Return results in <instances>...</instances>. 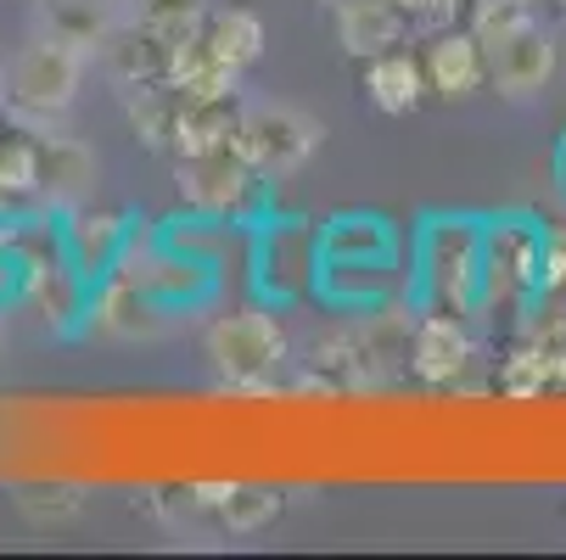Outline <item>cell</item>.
<instances>
[{
  "mask_svg": "<svg viewBox=\"0 0 566 560\" xmlns=\"http://www.w3.org/2000/svg\"><path fill=\"white\" fill-rule=\"evenodd\" d=\"M359 85H365L370 107H376V113H387V118L416 113V107L432 96V91H427V73H421V51H410V45L381 51V56H365Z\"/></svg>",
  "mask_w": 566,
  "mask_h": 560,
  "instance_id": "9a60e30c",
  "label": "cell"
},
{
  "mask_svg": "<svg viewBox=\"0 0 566 560\" xmlns=\"http://www.w3.org/2000/svg\"><path fill=\"white\" fill-rule=\"evenodd\" d=\"M527 7H533V0H527Z\"/></svg>",
  "mask_w": 566,
  "mask_h": 560,
  "instance_id": "484cf974",
  "label": "cell"
},
{
  "mask_svg": "<svg viewBox=\"0 0 566 560\" xmlns=\"http://www.w3.org/2000/svg\"><path fill=\"white\" fill-rule=\"evenodd\" d=\"M102 62H107V73L118 78V85H151V78H164L169 51L146 23H129V29H113L102 40Z\"/></svg>",
  "mask_w": 566,
  "mask_h": 560,
  "instance_id": "ffe728a7",
  "label": "cell"
},
{
  "mask_svg": "<svg viewBox=\"0 0 566 560\" xmlns=\"http://www.w3.org/2000/svg\"><path fill=\"white\" fill-rule=\"evenodd\" d=\"M129 242H135V230H129V219L124 213H107V208H85L78 202L73 208V219L62 224V253L85 270L91 281L96 275H113L118 270V258L129 253Z\"/></svg>",
  "mask_w": 566,
  "mask_h": 560,
  "instance_id": "7c38bea8",
  "label": "cell"
},
{
  "mask_svg": "<svg viewBox=\"0 0 566 560\" xmlns=\"http://www.w3.org/2000/svg\"><path fill=\"white\" fill-rule=\"evenodd\" d=\"M319 258L326 264H392L398 235L381 213H337L319 224Z\"/></svg>",
  "mask_w": 566,
  "mask_h": 560,
  "instance_id": "2e32d148",
  "label": "cell"
},
{
  "mask_svg": "<svg viewBox=\"0 0 566 560\" xmlns=\"http://www.w3.org/2000/svg\"><path fill=\"white\" fill-rule=\"evenodd\" d=\"M85 78V51L56 40V34H40L34 45L18 51L12 62V78H7V96L23 107V113H62Z\"/></svg>",
  "mask_w": 566,
  "mask_h": 560,
  "instance_id": "52a82bcc",
  "label": "cell"
},
{
  "mask_svg": "<svg viewBox=\"0 0 566 560\" xmlns=\"http://www.w3.org/2000/svg\"><path fill=\"white\" fill-rule=\"evenodd\" d=\"M319 129L314 118H303L297 107H248L241 113V135H235V151L264 175V180H286L292 169H303L314 146H319Z\"/></svg>",
  "mask_w": 566,
  "mask_h": 560,
  "instance_id": "8992f818",
  "label": "cell"
},
{
  "mask_svg": "<svg viewBox=\"0 0 566 560\" xmlns=\"http://www.w3.org/2000/svg\"><path fill=\"white\" fill-rule=\"evenodd\" d=\"M197 45L230 67V73H248L259 56H264V23L253 12H241V7H224V12H202L197 23Z\"/></svg>",
  "mask_w": 566,
  "mask_h": 560,
  "instance_id": "d6986e66",
  "label": "cell"
},
{
  "mask_svg": "<svg viewBox=\"0 0 566 560\" xmlns=\"http://www.w3.org/2000/svg\"><path fill=\"white\" fill-rule=\"evenodd\" d=\"M416 292L438 314H476L482 297V219H432L421 235Z\"/></svg>",
  "mask_w": 566,
  "mask_h": 560,
  "instance_id": "3957f363",
  "label": "cell"
},
{
  "mask_svg": "<svg viewBox=\"0 0 566 560\" xmlns=\"http://www.w3.org/2000/svg\"><path fill=\"white\" fill-rule=\"evenodd\" d=\"M471 364V337L460 326V314H438L427 308L416 319V337H410V370L427 381V387H449L460 381Z\"/></svg>",
  "mask_w": 566,
  "mask_h": 560,
  "instance_id": "5bb4252c",
  "label": "cell"
},
{
  "mask_svg": "<svg viewBox=\"0 0 566 560\" xmlns=\"http://www.w3.org/2000/svg\"><path fill=\"white\" fill-rule=\"evenodd\" d=\"M146 12H208V0H146Z\"/></svg>",
  "mask_w": 566,
  "mask_h": 560,
  "instance_id": "d4e9b609",
  "label": "cell"
},
{
  "mask_svg": "<svg viewBox=\"0 0 566 560\" xmlns=\"http://www.w3.org/2000/svg\"><path fill=\"white\" fill-rule=\"evenodd\" d=\"M253 270H259V292L275 303H297L319 286V224L308 219H275L259 230L253 247Z\"/></svg>",
  "mask_w": 566,
  "mask_h": 560,
  "instance_id": "5b68a950",
  "label": "cell"
},
{
  "mask_svg": "<svg viewBox=\"0 0 566 560\" xmlns=\"http://www.w3.org/2000/svg\"><path fill=\"white\" fill-rule=\"evenodd\" d=\"M164 303L157 297H146L129 275H102V292L91 297V331H102V337H124V342H135V337H157L164 331Z\"/></svg>",
  "mask_w": 566,
  "mask_h": 560,
  "instance_id": "4fadbf2b",
  "label": "cell"
},
{
  "mask_svg": "<svg viewBox=\"0 0 566 560\" xmlns=\"http://www.w3.org/2000/svg\"><path fill=\"white\" fill-rule=\"evenodd\" d=\"M113 12H107V0H51L45 7V34L78 45V51H102V40L113 34Z\"/></svg>",
  "mask_w": 566,
  "mask_h": 560,
  "instance_id": "44dd1931",
  "label": "cell"
},
{
  "mask_svg": "<svg viewBox=\"0 0 566 560\" xmlns=\"http://www.w3.org/2000/svg\"><path fill=\"white\" fill-rule=\"evenodd\" d=\"M421 73H427V91L438 102H465L489 85V56H482V40L471 29H432L421 45Z\"/></svg>",
  "mask_w": 566,
  "mask_h": 560,
  "instance_id": "30bf717a",
  "label": "cell"
},
{
  "mask_svg": "<svg viewBox=\"0 0 566 560\" xmlns=\"http://www.w3.org/2000/svg\"><path fill=\"white\" fill-rule=\"evenodd\" d=\"M482 40V56H489V85L505 96H533L549 85L555 73V40L544 34V23L533 18L527 0H476L471 23Z\"/></svg>",
  "mask_w": 566,
  "mask_h": 560,
  "instance_id": "6da1fadb",
  "label": "cell"
},
{
  "mask_svg": "<svg viewBox=\"0 0 566 560\" xmlns=\"http://www.w3.org/2000/svg\"><path fill=\"white\" fill-rule=\"evenodd\" d=\"M566 292V242L560 235H549V247H544V286L538 297H560Z\"/></svg>",
  "mask_w": 566,
  "mask_h": 560,
  "instance_id": "cb8c5ba5",
  "label": "cell"
},
{
  "mask_svg": "<svg viewBox=\"0 0 566 560\" xmlns=\"http://www.w3.org/2000/svg\"><path fill=\"white\" fill-rule=\"evenodd\" d=\"M281 516V494L275 488H230V499L219 505V521L230 532H259Z\"/></svg>",
  "mask_w": 566,
  "mask_h": 560,
  "instance_id": "7402d4cb",
  "label": "cell"
},
{
  "mask_svg": "<svg viewBox=\"0 0 566 560\" xmlns=\"http://www.w3.org/2000/svg\"><path fill=\"white\" fill-rule=\"evenodd\" d=\"M544 247H549V230L527 213L482 219V297H476V314L500 319V314H522L527 303H538Z\"/></svg>",
  "mask_w": 566,
  "mask_h": 560,
  "instance_id": "7a4b0ae2",
  "label": "cell"
},
{
  "mask_svg": "<svg viewBox=\"0 0 566 560\" xmlns=\"http://www.w3.org/2000/svg\"><path fill=\"white\" fill-rule=\"evenodd\" d=\"M96 191V157L67 135H34V197L51 208H78Z\"/></svg>",
  "mask_w": 566,
  "mask_h": 560,
  "instance_id": "8fae6325",
  "label": "cell"
},
{
  "mask_svg": "<svg viewBox=\"0 0 566 560\" xmlns=\"http://www.w3.org/2000/svg\"><path fill=\"white\" fill-rule=\"evenodd\" d=\"M337 40L348 45V56H381L416 40V23L392 12L387 0H337Z\"/></svg>",
  "mask_w": 566,
  "mask_h": 560,
  "instance_id": "e0dca14e",
  "label": "cell"
},
{
  "mask_svg": "<svg viewBox=\"0 0 566 560\" xmlns=\"http://www.w3.org/2000/svg\"><path fill=\"white\" fill-rule=\"evenodd\" d=\"M264 186L270 180L235 146L230 151H208V157H180V202L191 213H202V219H219V224L253 219Z\"/></svg>",
  "mask_w": 566,
  "mask_h": 560,
  "instance_id": "277c9868",
  "label": "cell"
},
{
  "mask_svg": "<svg viewBox=\"0 0 566 560\" xmlns=\"http://www.w3.org/2000/svg\"><path fill=\"white\" fill-rule=\"evenodd\" d=\"M208 353L230 381H270L286 359V337L275 326V314L264 308H235L208 326Z\"/></svg>",
  "mask_w": 566,
  "mask_h": 560,
  "instance_id": "ba28073f",
  "label": "cell"
},
{
  "mask_svg": "<svg viewBox=\"0 0 566 560\" xmlns=\"http://www.w3.org/2000/svg\"><path fill=\"white\" fill-rule=\"evenodd\" d=\"M241 135V107L230 102H180L175 107V129H169V151L175 157H208V151H230Z\"/></svg>",
  "mask_w": 566,
  "mask_h": 560,
  "instance_id": "ac0fdd59",
  "label": "cell"
},
{
  "mask_svg": "<svg viewBox=\"0 0 566 560\" xmlns=\"http://www.w3.org/2000/svg\"><path fill=\"white\" fill-rule=\"evenodd\" d=\"M118 275H129L146 297H157L169 314L175 308H197V303H208L213 297V264L208 258H197V253H186V247H175V242H157L151 253H124L118 258Z\"/></svg>",
  "mask_w": 566,
  "mask_h": 560,
  "instance_id": "9c48e42d",
  "label": "cell"
},
{
  "mask_svg": "<svg viewBox=\"0 0 566 560\" xmlns=\"http://www.w3.org/2000/svg\"><path fill=\"white\" fill-rule=\"evenodd\" d=\"M387 7L410 18L416 34H432V29H449L454 23V0H387Z\"/></svg>",
  "mask_w": 566,
  "mask_h": 560,
  "instance_id": "603a6c76",
  "label": "cell"
}]
</instances>
